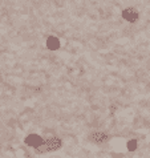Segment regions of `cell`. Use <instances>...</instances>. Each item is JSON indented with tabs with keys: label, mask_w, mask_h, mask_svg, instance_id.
<instances>
[{
	"label": "cell",
	"mask_w": 150,
	"mask_h": 158,
	"mask_svg": "<svg viewBox=\"0 0 150 158\" xmlns=\"http://www.w3.org/2000/svg\"><path fill=\"white\" fill-rule=\"evenodd\" d=\"M45 47L49 51H57L61 48V40L56 36H49L45 40Z\"/></svg>",
	"instance_id": "7a4b0ae2"
},
{
	"label": "cell",
	"mask_w": 150,
	"mask_h": 158,
	"mask_svg": "<svg viewBox=\"0 0 150 158\" xmlns=\"http://www.w3.org/2000/svg\"><path fill=\"white\" fill-rule=\"evenodd\" d=\"M137 146H138V142H137L135 139H129V141L126 142V148L129 152H134L137 149Z\"/></svg>",
	"instance_id": "277c9868"
},
{
	"label": "cell",
	"mask_w": 150,
	"mask_h": 158,
	"mask_svg": "<svg viewBox=\"0 0 150 158\" xmlns=\"http://www.w3.org/2000/svg\"><path fill=\"white\" fill-rule=\"evenodd\" d=\"M122 17L126 21H130V23H134V21L138 20V12H137L134 8H127L122 12Z\"/></svg>",
	"instance_id": "3957f363"
},
{
	"label": "cell",
	"mask_w": 150,
	"mask_h": 158,
	"mask_svg": "<svg viewBox=\"0 0 150 158\" xmlns=\"http://www.w3.org/2000/svg\"><path fill=\"white\" fill-rule=\"evenodd\" d=\"M24 142L31 148H39V146L43 145V138L39 134H29V135L25 137Z\"/></svg>",
	"instance_id": "6da1fadb"
}]
</instances>
